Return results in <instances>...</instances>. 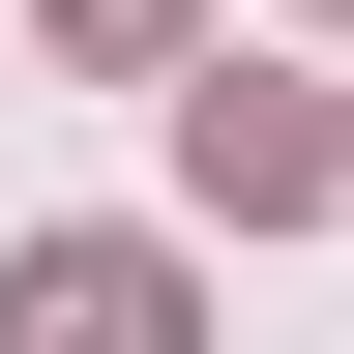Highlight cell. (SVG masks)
Listing matches in <instances>:
<instances>
[{
	"mask_svg": "<svg viewBox=\"0 0 354 354\" xmlns=\"http://www.w3.org/2000/svg\"><path fill=\"white\" fill-rule=\"evenodd\" d=\"M177 177H207L236 236H295V207L354 177V118H325V88H177Z\"/></svg>",
	"mask_w": 354,
	"mask_h": 354,
	"instance_id": "obj_1",
	"label": "cell"
},
{
	"mask_svg": "<svg viewBox=\"0 0 354 354\" xmlns=\"http://www.w3.org/2000/svg\"><path fill=\"white\" fill-rule=\"evenodd\" d=\"M0 354H177V266L148 236H30L0 266Z\"/></svg>",
	"mask_w": 354,
	"mask_h": 354,
	"instance_id": "obj_2",
	"label": "cell"
},
{
	"mask_svg": "<svg viewBox=\"0 0 354 354\" xmlns=\"http://www.w3.org/2000/svg\"><path fill=\"white\" fill-rule=\"evenodd\" d=\"M30 30H59V59H177V0H30Z\"/></svg>",
	"mask_w": 354,
	"mask_h": 354,
	"instance_id": "obj_3",
	"label": "cell"
}]
</instances>
